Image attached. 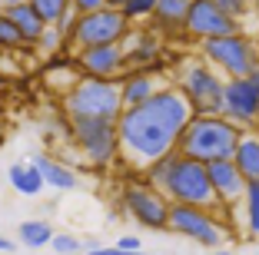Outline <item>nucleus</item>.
I'll return each mask as SVG.
<instances>
[{
  "mask_svg": "<svg viewBox=\"0 0 259 255\" xmlns=\"http://www.w3.org/2000/svg\"><path fill=\"white\" fill-rule=\"evenodd\" d=\"M190 116L193 106L176 83H163L150 99H143L137 106H123V113L116 116L120 159L130 169L143 173L146 166H153L156 159L176 149L180 133L190 123Z\"/></svg>",
  "mask_w": 259,
  "mask_h": 255,
  "instance_id": "1",
  "label": "nucleus"
},
{
  "mask_svg": "<svg viewBox=\"0 0 259 255\" xmlns=\"http://www.w3.org/2000/svg\"><path fill=\"white\" fill-rule=\"evenodd\" d=\"M143 176L166 195L169 202H193V206H206V209L226 212L220 206V199H216V189H213V182H209L206 163H199V159H193V156H183L180 149L166 152L163 159L146 166Z\"/></svg>",
  "mask_w": 259,
  "mask_h": 255,
  "instance_id": "2",
  "label": "nucleus"
},
{
  "mask_svg": "<svg viewBox=\"0 0 259 255\" xmlns=\"http://www.w3.org/2000/svg\"><path fill=\"white\" fill-rule=\"evenodd\" d=\"M246 126L233 123L226 113H193L190 123L180 133L176 149L183 156H193L199 163H213V159H229L236 152V143Z\"/></svg>",
  "mask_w": 259,
  "mask_h": 255,
  "instance_id": "3",
  "label": "nucleus"
},
{
  "mask_svg": "<svg viewBox=\"0 0 259 255\" xmlns=\"http://www.w3.org/2000/svg\"><path fill=\"white\" fill-rule=\"evenodd\" d=\"M70 143L93 169H110L120 159V129L107 116H70Z\"/></svg>",
  "mask_w": 259,
  "mask_h": 255,
  "instance_id": "4",
  "label": "nucleus"
},
{
  "mask_svg": "<svg viewBox=\"0 0 259 255\" xmlns=\"http://www.w3.org/2000/svg\"><path fill=\"white\" fill-rule=\"evenodd\" d=\"M63 113L67 116H107L116 120L123 113L120 80L116 76H76L63 93Z\"/></svg>",
  "mask_w": 259,
  "mask_h": 255,
  "instance_id": "5",
  "label": "nucleus"
},
{
  "mask_svg": "<svg viewBox=\"0 0 259 255\" xmlns=\"http://www.w3.org/2000/svg\"><path fill=\"white\" fill-rule=\"evenodd\" d=\"M166 232L183 235V239L206 248H220L229 235V222L223 219L220 209H206V206H193V202H169Z\"/></svg>",
  "mask_w": 259,
  "mask_h": 255,
  "instance_id": "6",
  "label": "nucleus"
},
{
  "mask_svg": "<svg viewBox=\"0 0 259 255\" xmlns=\"http://www.w3.org/2000/svg\"><path fill=\"white\" fill-rule=\"evenodd\" d=\"M120 206L130 219L143 229L153 232H166L169 222V199L153 186L150 179H130L120 192Z\"/></svg>",
  "mask_w": 259,
  "mask_h": 255,
  "instance_id": "7",
  "label": "nucleus"
},
{
  "mask_svg": "<svg viewBox=\"0 0 259 255\" xmlns=\"http://www.w3.org/2000/svg\"><path fill=\"white\" fill-rule=\"evenodd\" d=\"M223 76L209 60H190L180 67V80L176 86L186 93L193 113H223Z\"/></svg>",
  "mask_w": 259,
  "mask_h": 255,
  "instance_id": "8",
  "label": "nucleus"
},
{
  "mask_svg": "<svg viewBox=\"0 0 259 255\" xmlns=\"http://www.w3.org/2000/svg\"><path fill=\"white\" fill-rule=\"evenodd\" d=\"M203 60H209L220 73L226 76H246L252 67H259V50L243 30L223 33V37L203 40Z\"/></svg>",
  "mask_w": 259,
  "mask_h": 255,
  "instance_id": "9",
  "label": "nucleus"
},
{
  "mask_svg": "<svg viewBox=\"0 0 259 255\" xmlns=\"http://www.w3.org/2000/svg\"><path fill=\"white\" fill-rule=\"evenodd\" d=\"M133 23L120 7H100L90 14H76L70 30V46H93V43H123Z\"/></svg>",
  "mask_w": 259,
  "mask_h": 255,
  "instance_id": "10",
  "label": "nucleus"
},
{
  "mask_svg": "<svg viewBox=\"0 0 259 255\" xmlns=\"http://www.w3.org/2000/svg\"><path fill=\"white\" fill-rule=\"evenodd\" d=\"M233 30H243V27H239L236 17H229L216 0H190L186 23H183L186 37L209 40V37H223V33H233Z\"/></svg>",
  "mask_w": 259,
  "mask_h": 255,
  "instance_id": "11",
  "label": "nucleus"
},
{
  "mask_svg": "<svg viewBox=\"0 0 259 255\" xmlns=\"http://www.w3.org/2000/svg\"><path fill=\"white\" fill-rule=\"evenodd\" d=\"M223 113L239 126H252L259 116V86L249 76H226L223 83Z\"/></svg>",
  "mask_w": 259,
  "mask_h": 255,
  "instance_id": "12",
  "label": "nucleus"
},
{
  "mask_svg": "<svg viewBox=\"0 0 259 255\" xmlns=\"http://www.w3.org/2000/svg\"><path fill=\"white\" fill-rule=\"evenodd\" d=\"M76 70L83 76H116L126 73V50L123 43H93V46H76Z\"/></svg>",
  "mask_w": 259,
  "mask_h": 255,
  "instance_id": "13",
  "label": "nucleus"
},
{
  "mask_svg": "<svg viewBox=\"0 0 259 255\" xmlns=\"http://www.w3.org/2000/svg\"><path fill=\"white\" fill-rule=\"evenodd\" d=\"M209 169V182L216 189V199H220L223 209H229L233 202H243V192H246V176L239 173L236 159H213V163H206Z\"/></svg>",
  "mask_w": 259,
  "mask_h": 255,
  "instance_id": "14",
  "label": "nucleus"
},
{
  "mask_svg": "<svg viewBox=\"0 0 259 255\" xmlns=\"http://www.w3.org/2000/svg\"><path fill=\"white\" fill-rule=\"evenodd\" d=\"M123 50H126V67H153L156 70V60H160V33L146 27V30H133L123 37Z\"/></svg>",
  "mask_w": 259,
  "mask_h": 255,
  "instance_id": "15",
  "label": "nucleus"
},
{
  "mask_svg": "<svg viewBox=\"0 0 259 255\" xmlns=\"http://www.w3.org/2000/svg\"><path fill=\"white\" fill-rule=\"evenodd\" d=\"M160 86H163V80L153 73V67H130L120 76V99H123V106H137L143 99H150Z\"/></svg>",
  "mask_w": 259,
  "mask_h": 255,
  "instance_id": "16",
  "label": "nucleus"
},
{
  "mask_svg": "<svg viewBox=\"0 0 259 255\" xmlns=\"http://www.w3.org/2000/svg\"><path fill=\"white\" fill-rule=\"evenodd\" d=\"M33 166L40 169V176H44V182L50 189H57V192H70V189L80 186V179H76L73 166H67L60 156H50V152H37L33 156Z\"/></svg>",
  "mask_w": 259,
  "mask_h": 255,
  "instance_id": "17",
  "label": "nucleus"
},
{
  "mask_svg": "<svg viewBox=\"0 0 259 255\" xmlns=\"http://www.w3.org/2000/svg\"><path fill=\"white\" fill-rule=\"evenodd\" d=\"M186 10H190V0H156L150 27L160 33V37H176V33H183Z\"/></svg>",
  "mask_w": 259,
  "mask_h": 255,
  "instance_id": "18",
  "label": "nucleus"
},
{
  "mask_svg": "<svg viewBox=\"0 0 259 255\" xmlns=\"http://www.w3.org/2000/svg\"><path fill=\"white\" fill-rule=\"evenodd\" d=\"M4 14L10 17V20L17 23V30L23 33V40H27V46L37 43V37L44 33L47 20L37 14V7H33L30 0H23V4H14V7H4Z\"/></svg>",
  "mask_w": 259,
  "mask_h": 255,
  "instance_id": "19",
  "label": "nucleus"
},
{
  "mask_svg": "<svg viewBox=\"0 0 259 255\" xmlns=\"http://www.w3.org/2000/svg\"><path fill=\"white\" fill-rule=\"evenodd\" d=\"M7 179H10V189L20 192L23 199H33V195H40L47 189V182H44V176H40V169L33 166V159L30 163H14L7 169Z\"/></svg>",
  "mask_w": 259,
  "mask_h": 255,
  "instance_id": "20",
  "label": "nucleus"
},
{
  "mask_svg": "<svg viewBox=\"0 0 259 255\" xmlns=\"http://www.w3.org/2000/svg\"><path fill=\"white\" fill-rule=\"evenodd\" d=\"M233 159H236L239 173H243L246 179H259V133H256L252 126L243 129V136H239Z\"/></svg>",
  "mask_w": 259,
  "mask_h": 255,
  "instance_id": "21",
  "label": "nucleus"
},
{
  "mask_svg": "<svg viewBox=\"0 0 259 255\" xmlns=\"http://www.w3.org/2000/svg\"><path fill=\"white\" fill-rule=\"evenodd\" d=\"M54 225L47 222V219H23L17 225V239H20L23 248H47L50 239H54Z\"/></svg>",
  "mask_w": 259,
  "mask_h": 255,
  "instance_id": "22",
  "label": "nucleus"
},
{
  "mask_svg": "<svg viewBox=\"0 0 259 255\" xmlns=\"http://www.w3.org/2000/svg\"><path fill=\"white\" fill-rule=\"evenodd\" d=\"M243 212H246V232L259 235V179H246Z\"/></svg>",
  "mask_w": 259,
  "mask_h": 255,
  "instance_id": "23",
  "label": "nucleus"
},
{
  "mask_svg": "<svg viewBox=\"0 0 259 255\" xmlns=\"http://www.w3.org/2000/svg\"><path fill=\"white\" fill-rule=\"evenodd\" d=\"M33 46H40V50H44L47 57H54V53H63L70 43H67V37H63V30L57 27V23H47L44 33L37 37V43H33Z\"/></svg>",
  "mask_w": 259,
  "mask_h": 255,
  "instance_id": "24",
  "label": "nucleus"
},
{
  "mask_svg": "<svg viewBox=\"0 0 259 255\" xmlns=\"http://www.w3.org/2000/svg\"><path fill=\"white\" fill-rule=\"evenodd\" d=\"M20 46H27V40H23V33L17 30V23L0 7V50H20Z\"/></svg>",
  "mask_w": 259,
  "mask_h": 255,
  "instance_id": "25",
  "label": "nucleus"
},
{
  "mask_svg": "<svg viewBox=\"0 0 259 255\" xmlns=\"http://www.w3.org/2000/svg\"><path fill=\"white\" fill-rule=\"evenodd\" d=\"M30 4L37 7V14L44 17L47 23H57L70 10V0H30Z\"/></svg>",
  "mask_w": 259,
  "mask_h": 255,
  "instance_id": "26",
  "label": "nucleus"
},
{
  "mask_svg": "<svg viewBox=\"0 0 259 255\" xmlns=\"http://www.w3.org/2000/svg\"><path fill=\"white\" fill-rule=\"evenodd\" d=\"M153 10H156V0H126V4H123V14H126L130 23L150 20Z\"/></svg>",
  "mask_w": 259,
  "mask_h": 255,
  "instance_id": "27",
  "label": "nucleus"
},
{
  "mask_svg": "<svg viewBox=\"0 0 259 255\" xmlns=\"http://www.w3.org/2000/svg\"><path fill=\"white\" fill-rule=\"evenodd\" d=\"M50 248H54V252H60V255H76V252H83V242L76 239V235H70V232H54Z\"/></svg>",
  "mask_w": 259,
  "mask_h": 255,
  "instance_id": "28",
  "label": "nucleus"
},
{
  "mask_svg": "<svg viewBox=\"0 0 259 255\" xmlns=\"http://www.w3.org/2000/svg\"><path fill=\"white\" fill-rule=\"evenodd\" d=\"M216 4H220L229 17H236V20H243L246 10H249V0H216Z\"/></svg>",
  "mask_w": 259,
  "mask_h": 255,
  "instance_id": "29",
  "label": "nucleus"
},
{
  "mask_svg": "<svg viewBox=\"0 0 259 255\" xmlns=\"http://www.w3.org/2000/svg\"><path fill=\"white\" fill-rule=\"evenodd\" d=\"M116 252H140L143 248V239L140 235H120V242H116Z\"/></svg>",
  "mask_w": 259,
  "mask_h": 255,
  "instance_id": "30",
  "label": "nucleus"
},
{
  "mask_svg": "<svg viewBox=\"0 0 259 255\" xmlns=\"http://www.w3.org/2000/svg\"><path fill=\"white\" fill-rule=\"evenodd\" d=\"M70 7H73L76 14H90V10L107 7V0H70Z\"/></svg>",
  "mask_w": 259,
  "mask_h": 255,
  "instance_id": "31",
  "label": "nucleus"
},
{
  "mask_svg": "<svg viewBox=\"0 0 259 255\" xmlns=\"http://www.w3.org/2000/svg\"><path fill=\"white\" fill-rule=\"evenodd\" d=\"M83 252H93V255H107V252H116V248L103 245V242H97V239H87V242H83Z\"/></svg>",
  "mask_w": 259,
  "mask_h": 255,
  "instance_id": "32",
  "label": "nucleus"
},
{
  "mask_svg": "<svg viewBox=\"0 0 259 255\" xmlns=\"http://www.w3.org/2000/svg\"><path fill=\"white\" fill-rule=\"evenodd\" d=\"M17 248V242L14 239H7V235H0V252H14Z\"/></svg>",
  "mask_w": 259,
  "mask_h": 255,
  "instance_id": "33",
  "label": "nucleus"
},
{
  "mask_svg": "<svg viewBox=\"0 0 259 255\" xmlns=\"http://www.w3.org/2000/svg\"><path fill=\"white\" fill-rule=\"evenodd\" d=\"M123 4H126V0H107V7H120V10H123Z\"/></svg>",
  "mask_w": 259,
  "mask_h": 255,
  "instance_id": "34",
  "label": "nucleus"
},
{
  "mask_svg": "<svg viewBox=\"0 0 259 255\" xmlns=\"http://www.w3.org/2000/svg\"><path fill=\"white\" fill-rule=\"evenodd\" d=\"M14 4H23V0H0V7H14Z\"/></svg>",
  "mask_w": 259,
  "mask_h": 255,
  "instance_id": "35",
  "label": "nucleus"
},
{
  "mask_svg": "<svg viewBox=\"0 0 259 255\" xmlns=\"http://www.w3.org/2000/svg\"><path fill=\"white\" fill-rule=\"evenodd\" d=\"M252 7H256V17H259V0H252Z\"/></svg>",
  "mask_w": 259,
  "mask_h": 255,
  "instance_id": "36",
  "label": "nucleus"
}]
</instances>
